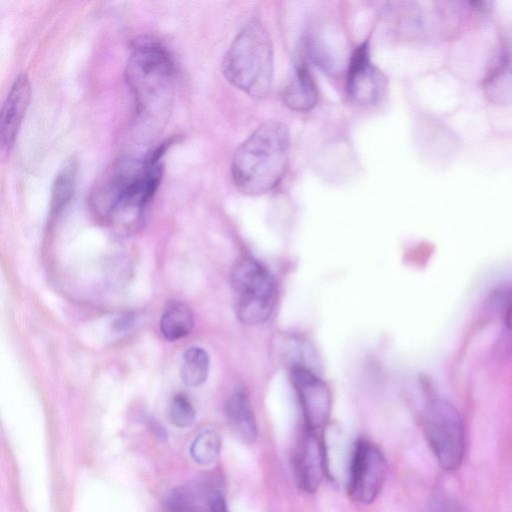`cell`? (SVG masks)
I'll return each mask as SVG.
<instances>
[{"label": "cell", "mask_w": 512, "mask_h": 512, "mask_svg": "<svg viewBox=\"0 0 512 512\" xmlns=\"http://www.w3.org/2000/svg\"><path fill=\"white\" fill-rule=\"evenodd\" d=\"M387 475V461L381 450L368 440H358L353 449L348 475V493L357 503H372Z\"/></svg>", "instance_id": "7"}, {"label": "cell", "mask_w": 512, "mask_h": 512, "mask_svg": "<svg viewBox=\"0 0 512 512\" xmlns=\"http://www.w3.org/2000/svg\"><path fill=\"white\" fill-rule=\"evenodd\" d=\"M167 144L162 143L140 158L119 160L94 192L95 208L116 227L131 229L140 222L160 186L161 159Z\"/></svg>", "instance_id": "2"}, {"label": "cell", "mask_w": 512, "mask_h": 512, "mask_svg": "<svg viewBox=\"0 0 512 512\" xmlns=\"http://www.w3.org/2000/svg\"><path fill=\"white\" fill-rule=\"evenodd\" d=\"M424 431L441 468L456 470L465 448L464 424L457 408L447 399H431L425 411Z\"/></svg>", "instance_id": "6"}, {"label": "cell", "mask_w": 512, "mask_h": 512, "mask_svg": "<svg viewBox=\"0 0 512 512\" xmlns=\"http://www.w3.org/2000/svg\"><path fill=\"white\" fill-rule=\"evenodd\" d=\"M327 454L324 444L314 431L303 436L294 458V470L299 487L314 493L327 473Z\"/></svg>", "instance_id": "11"}, {"label": "cell", "mask_w": 512, "mask_h": 512, "mask_svg": "<svg viewBox=\"0 0 512 512\" xmlns=\"http://www.w3.org/2000/svg\"><path fill=\"white\" fill-rule=\"evenodd\" d=\"M286 106L294 111H308L317 102V88L305 65L299 66L283 93Z\"/></svg>", "instance_id": "14"}, {"label": "cell", "mask_w": 512, "mask_h": 512, "mask_svg": "<svg viewBox=\"0 0 512 512\" xmlns=\"http://www.w3.org/2000/svg\"><path fill=\"white\" fill-rule=\"evenodd\" d=\"M220 447L221 440L219 434L211 428H206L194 438L190 447V453L198 464L208 465L216 460Z\"/></svg>", "instance_id": "19"}, {"label": "cell", "mask_w": 512, "mask_h": 512, "mask_svg": "<svg viewBox=\"0 0 512 512\" xmlns=\"http://www.w3.org/2000/svg\"><path fill=\"white\" fill-rule=\"evenodd\" d=\"M196 417L191 401L183 394L176 395L169 408L170 421L178 427L190 426Z\"/></svg>", "instance_id": "20"}, {"label": "cell", "mask_w": 512, "mask_h": 512, "mask_svg": "<svg viewBox=\"0 0 512 512\" xmlns=\"http://www.w3.org/2000/svg\"><path fill=\"white\" fill-rule=\"evenodd\" d=\"M77 163L67 159L57 172L51 190V213L62 211L72 199L76 187Z\"/></svg>", "instance_id": "16"}, {"label": "cell", "mask_w": 512, "mask_h": 512, "mask_svg": "<svg viewBox=\"0 0 512 512\" xmlns=\"http://www.w3.org/2000/svg\"><path fill=\"white\" fill-rule=\"evenodd\" d=\"M485 89L496 101H512V41H508L497 65L486 79Z\"/></svg>", "instance_id": "15"}, {"label": "cell", "mask_w": 512, "mask_h": 512, "mask_svg": "<svg viewBox=\"0 0 512 512\" xmlns=\"http://www.w3.org/2000/svg\"><path fill=\"white\" fill-rule=\"evenodd\" d=\"M176 65L173 55L158 39L137 38L130 50L125 81L134 99L136 126L142 136L159 133L171 112Z\"/></svg>", "instance_id": "1"}, {"label": "cell", "mask_w": 512, "mask_h": 512, "mask_svg": "<svg viewBox=\"0 0 512 512\" xmlns=\"http://www.w3.org/2000/svg\"><path fill=\"white\" fill-rule=\"evenodd\" d=\"M291 380L300 400L307 429L315 432L329 418L332 406L330 389L313 371L302 365L292 368Z\"/></svg>", "instance_id": "9"}, {"label": "cell", "mask_w": 512, "mask_h": 512, "mask_svg": "<svg viewBox=\"0 0 512 512\" xmlns=\"http://www.w3.org/2000/svg\"><path fill=\"white\" fill-rule=\"evenodd\" d=\"M432 512H464V509L456 499L444 495L434 501Z\"/></svg>", "instance_id": "21"}, {"label": "cell", "mask_w": 512, "mask_h": 512, "mask_svg": "<svg viewBox=\"0 0 512 512\" xmlns=\"http://www.w3.org/2000/svg\"><path fill=\"white\" fill-rule=\"evenodd\" d=\"M193 325L194 319L191 310L180 302L170 304L160 320L161 333L170 341L187 336L192 331Z\"/></svg>", "instance_id": "17"}, {"label": "cell", "mask_w": 512, "mask_h": 512, "mask_svg": "<svg viewBox=\"0 0 512 512\" xmlns=\"http://www.w3.org/2000/svg\"><path fill=\"white\" fill-rule=\"evenodd\" d=\"M208 512H229L223 492L217 490L210 499Z\"/></svg>", "instance_id": "22"}, {"label": "cell", "mask_w": 512, "mask_h": 512, "mask_svg": "<svg viewBox=\"0 0 512 512\" xmlns=\"http://www.w3.org/2000/svg\"><path fill=\"white\" fill-rule=\"evenodd\" d=\"M210 358L205 349L198 346L185 351L181 363V377L190 387L202 385L209 374Z\"/></svg>", "instance_id": "18"}, {"label": "cell", "mask_w": 512, "mask_h": 512, "mask_svg": "<svg viewBox=\"0 0 512 512\" xmlns=\"http://www.w3.org/2000/svg\"><path fill=\"white\" fill-rule=\"evenodd\" d=\"M383 72L371 60L369 41L361 43L353 52L346 79L349 99L360 106L378 102L386 90Z\"/></svg>", "instance_id": "8"}, {"label": "cell", "mask_w": 512, "mask_h": 512, "mask_svg": "<svg viewBox=\"0 0 512 512\" xmlns=\"http://www.w3.org/2000/svg\"><path fill=\"white\" fill-rule=\"evenodd\" d=\"M220 490L211 481H197L174 489L167 497L168 512H204L208 511L213 494Z\"/></svg>", "instance_id": "12"}, {"label": "cell", "mask_w": 512, "mask_h": 512, "mask_svg": "<svg viewBox=\"0 0 512 512\" xmlns=\"http://www.w3.org/2000/svg\"><path fill=\"white\" fill-rule=\"evenodd\" d=\"M30 99L29 78L25 73L19 74L14 79L1 110L0 149L3 155H8L14 147Z\"/></svg>", "instance_id": "10"}, {"label": "cell", "mask_w": 512, "mask_h": 512, "mask_svg": "<svg viewBox=\"0 0 512 512\" xmlns=\"http://www.w3.org/2000/svg\"><path fill=\"white\" fill-rule=\"evenodd\" d=\"M229 423L237 435L245 443H253L257 439V425L250 399L243 389L235 390L226 404Z\"/></svg>", "instance_id": "13"}, {"label": "cell", "mask_w": 512, "mask_h": 512, "mask_svg": "<svg viewBox=\"0 0 512 512\" xmlns=\"http://www.w3.org/2000/svg\"><path fill=\"white\" fill-rule=\"evenodd\" d=\"M290 156V133L280 121L269 120L237 148L231 171L235 186L244 194L271 191L286 174Z\"/></svg>", "instance_id": "3"}, {"label": "cell", "mask_w": 512, "mask_h": 512, "mask_svg": "<svg viewBox=\"0 0 512 512\" xmlns=\"http://www.w3.org/2000/svg\"><path fill=\"white\" fill-rule=\"evenodd\" d=\"M504 323L508 342L512 349V293L510 299L504 309Z\"/></svg>", "instance_id": "23"}, {"label": "cell", "mask_w": 512, "mask_h": 512, "mask_svg": "<svg viewBox=\"0 0 512 512\" xmlns=\"http://www.w3.org/2000/svg\"><path fill=\"white\" fill-rule=\"evenodd\" d=\"M274 68L273 45L268 31L250 19L238 32L222 61L226 80L252 98H263L271 89Z\"/></svg>", "instance_id": "4"}, {"label": "cell", "mask_w": 512, "mask_h": 512, "mask_svg": "<svg viewBox=\"0 0 512 512\" xmlns=\"http://www.w3.org/2000/svg\"><path fill=\"white\" fill-rule=\"evenodd\" d=\"M231 283L237 293L238 319L247 325L262 324L271 316L277 288L273 276L257 260L244 257L232 268Z\"/></svg>", "instance_id": "5"}]
</instances>
